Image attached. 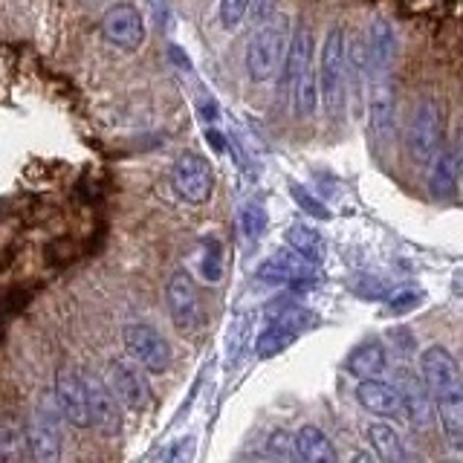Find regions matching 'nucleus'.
Segmentation results:
<instances>
[{
    "instance_id": "1",
    "label": "nucleus",
    "mask_w": 463,
    "mask_h": 463,
    "mask_svg": "<svg viewBox=\"0 0 463 463\" xmlns=\"http://www.w3.org/2000/svg\"><path fill=\"white\" fill-rule=\"evenodd\" d=\"M420 371L429 383L446 440L455 449H463V371L458 359L446 347L431 345L420 356Z\"/></svg>"
},
{
    "instance_id": "2",
    "label": "nucleus",
    "mask_w": 463,
    "mask_h": 463,
    "mask_svg": "<svg viewBox=\"0 0 463 463\" xmlns=\"http://www.w3.org/2000/svg\"><path fill=\"white\" fill-rule=\"evenodd\" d=\"M347 35L345 26H333L325 35L318 55V96L325 101L327 116H342L347 101Z\"/></svg>"
},
{
    "instance_id": "3",
    "label": "nucleus",
    "mask_w": 463,
    "mask_h": 463,
    "mask_svg": "<svg viewBox=\"0 0 463 463\" xmlns=\"http://www.w3.org/2000/svg\"><path fill=\"white\" fill-rule=\"evenodd\" d=\"M64 414L52 394H41L26 420V449L38 463H55L64 446Z\"/></svg>"
},
{
    "instance_id": "4",
    "label": "nucleus",
    "mask_w": 463,
    "mask_h": 463,
    "mask_svg": "<svg viewBox=\"0 0 463 463\" xmlns=\"http://www.w3.org/2000/svg\"><path fill=\"white\" fill-rule=\"evenodd\" d=\"M405 148L420 165H431V159L443 151V105L434 96H423L405 122Z\"/></svg>"
},
{
    "instance_id": "5",
    "label": "nucleus",
    "mask_w": 463,
    "mask_h": 463,
    "mask_svg": "<svg viewBox=\"0 0 463 463\" xmlns=\"http://www.w3.org/2000/svg\"><path fill=\"white\" fill-rule=\"evenodd\" d=\"M289 50L287 21H275L258 29L246 43V72L252 81H272L284 70V58Z\"/></svg>"
},
{
    "instance_id": "6",
    "label": "nucleus",
    "mask_w": 463,
    "mask_h": 463,
    "mask_svg": "<svg viewBox=\"0 0 463 463\" xmlns=\"http://www.w3.org/2000/svg\"><path fill=\"white\" fill-rule=\"evenodd\" d=\"M165 304H168V316L174 327H177L183 336H192L203 327V304L200 293L194 287V279L185 269H174L171 279L165 284Z\"/></svg>"
},
{
    "instance_id": "7",
    "label": "nucleus",
    "mask_w": 463,
    "mask_h": 463,
    "mask_svg": "<svg viewBox=\"0 0 463 463\" xmlns=\"http://www.w3.org/2000/svg\"><path fill=\"white\" fill-rule=\"evenodd\" d=\"M171 185H174V192H177V197L192 203V206L209 203L214 192V174H212L209 159L194 151L180 154L177 163L171 168Z\"/></svg>"
},
{
    "instance_id": "8",
    "label": "nucleus",
    "mask_w": 463,
    "mask_h": 463,
    "mask_svg": "<svg viewBox=\"0 0 463 463\" xmlns=\"http://www.w3.org/2000/svg\"><path fill=\"white\" fill-rule=\"evenodd\" d=\"M128 354L148 373H165L171 368V347L165 336L148 322H130L122 330Z\"/></svg>"
},
{
    "instance_id": "9",
    "label": "nucleus",
    "mask_w": 463,
    "mask_h": 463,
    "mask_svg": "<svg viewBox=\"0 0 463 463\" xmlns=\"http://www.w3.org/2000/svg\"><path fill=\"white\" fill-rule=\"evenodd\" d=\"M394 385L402 397L405 420H409L414 429H431L434 417H438V409H434V400H431V391H429L423 371H411L402 365L394 371Z\"/></svg>"
},
{
    "instance_id": "10",
    "label": "nucleus",
    "mask_w": 463,
    "mask_h": 463,
    "mask_svg": "<svg viewBox=\"0 0 463 463\" xmlns=\"http://www.w3.org/2000/svg\"><path fill=\"white\" fill-rule=\"evenodd\" d=\"M101 38L125 52H134L145 41V21L134 4H113L101 14Z\"/></svg>"
},
{
    "instance_id": "11",
    "label": "nucleus",
    "mask_w": 463,
    "mask_h": 463,
    "mask_svg": "<svg viewBox=\"0 0 463 463\" xmlns=\"http://www.w3.org/2000/svg\"><path fill=\"white\" fill-rule=\"evenodd\" d=\"M55 400L61 405V414L70 426L90 429V397H87V376L72 368H61L55 373Z\"/></svg>"
},
{
    "instance_id": "12",
    "label": "nucleus",
    "mask_w": 463,
    "mask_h": 463,
    "mask_svg": "<svg viewBox=\"0 0 463 463\" xmlns=\"http://www.w3.org/2000/svg\"><path fill=\"white\" fill-rule=\"evenodd\" d=\"M139 368L128 359H110L108 362V385L113 388V394L119 397V402L125 405V409H130V411H142L151 400L148 380H145V373Z\"/></svg>"
},
{
    "instance_id": "13",
    "label": "nucleus",
    "mask_w": 463,
    "mask_h": 463,
    "mask_svg": "<svg viewBox=\"0 0 463 463\" xmlns=\"http://www.w3.org/2000/svg\"><path fill=\"white\" fill-rule=\"evenodd\" d=\"M258 279L269 284H284V287H310L316 281V264L304 255H298L296 250L275 252L258 267Z\"/></svg>"
},
{
    "instance_id": "14",
    "label": "nucleus",
    "mask_w": 463,
    "mask_h": 463,
    "mask_svg": "<svg viewBox=\"0 0 463 463\" xmlns=\"http://www.w3.org/2000/svg\"><path fill=\"white\" fill-rule=\"evenodd\" d=\"M87 397H90L93 429H99L105 438L122 434V402L113 394L108 380H101V376H87Z\"/></svg>"
},
{
    "instance_id": "15",
    "label": "nucleus",
    "mask_w": 463,
    "mask_h": 463,
    "mask_svg": "<svg viewBox=\"0 0 463 463\" xmlns=\"http://www.w3.org/2000/svg\"><path fill=\"white\" fill-rule=\"evenodd\" d=\"M368 116H371V128L373 134L383 142L394 139L397 130V99H394V84L388 76L383 79H371L368 87Z\"/></svg>"
},
{
    "instance_id": "16",
    "label": "nucleus",
    "mask_w": 463,
    "mask_h": 463,
    "mask_svg": "<svg viewBox=\"0 0 463 463\" xmlns=\"http://www.w3.org/2000/svg\"><path fill=\"white\" fill-rule=\"evenodd\" d=\"M365 50H368V76L383 79L394 67L397 58V33L388 21H371L365 33Z\"/></svg>"
},
{
    "instance_id": "17",
    "label": "nucleus",
    "mask_w": 463,
    "mask_h": 463,
    "mask_svg": "<svg viewBox=\"0 0 463 463\" xmlns=\"http://www.w3.org/2000/svg\"><path fill=\"white\" fill-rule=\"evenodd\" d=\"M310 76H313V33L307 26H298L296 33L289 35L281 87H287V93L293 96L298 90V84L307 81Z\"/></svg>"
},
{
    "instance_id": "18",
    "label": "nucleus",
    "mask_w": 463,
    "mask_h": 463,
    "mask_svg": "<svg viewBox=\"0 0 463 463\" xmlns=\"http://www.w3.org/2000/svg\"><path fill=\"white\" fill-rule=\"evenodd\" d=\"M356 402L373 417H405L402 397L394 383H385L380 376L371 380H359L356 385Z\"/></svg>"
},
{
    "instance_id": "19",
    "label": "nucleus",
    "mask_w": 463,
    "mask_h": 463,
    "mask_svg": "<svg viewBox=\"0 0 463 463\" xmlns=\"http://www.w3.org/2000/svg\"><path fill=\"white\" fill-rule=\"evenodd\" d=\"M296 458L313 463H333L336 460V449H333L330 438L322 429L307 423L296 431Z\"/></svg>"
},
{
    "instance_id": "20",
    "label": "nucleus",
    "mask_w": 463,
    "mask_h": 463,
    "mask_svg": "<svg viewBox=\"0 0 463 463\" xmlns=\"http://www.w3.org/2000/svg\"><path fill=\"white\" fill-rule=\"evenodd\" d=\"M347 373L356 376V380H371V376H383L388 368V354L380 342H365L359 345L356 351L347 356Z\"/></svg>"
},
{
    "instance_id": "21",
    "label": "nucleus",
    "mask_w": 463,
    "mask_h": 463,
    "mask_svg": "<svg viewBox=\"0 0 463 463\" xmlns=\"http://www.w3.org/2000/svg\"><path fill=\"white\" fill-rule=\"evenodd\" d=\"M458 180H460V171H458L455 154L452 151H440L438 156L431 159V165H429V188H431V194L438 197V200L452 197Z\"/></svg>"
},
{
    "instance_id": "22",
    "label": "nucleus",
    "mask_w": 463,
    "mask_h": 463,
    "mask_svg": "<svg viewBox=\"0 0 463 463\" xmlns=\"http://www.w3.org/2000/svg\"><path fill=\"white\" fill-rule=\"evenodd\" d=\"M287 243L289 250H296L298 255H304L313 264H322L325 255H327V243L325 235L318 229L307 226V223H293L287 229Z\"/></svg>"
},
{
    "instance_id": "23",
    "label": "nucleus",
    "mask_w": 463,
    "mask_h": 463,
    "mask_svg": "<svg viewBox=\"0 0 463 463\" xmlns=\"http://www.w3.org/2000/svg\"><path fill=\"white\" fill-rule=\"evenodd\" d=\"M365 438H368V443L373 449V455L380 460H388V463L405 460V446L400 440V434L388 423H368Z\"/></svg>"
},
{
    "instance_id": "24",
    "label": "nucleus",
    "mask_w": 463,
    "mask_h": 463,
    "mask_svg": "<svg viewBox=\"0 0 463 463\" xmlns=\"http://www.w3.org/2000/svg\"><path fill=\"white\" fill-rule=\"evenodd\" d=\"M298 336H301V333L293 330V327L279 325V322H267V327L260 330L258 339H255V354H258V359H272V356L284 354Z\"/></svg>"
},
{
    "instance_id": "25",
    "label": "nucleus",
    "mask_w": 463,
    "mask_h": 463,
    "mask_svg": "<svg viewBox=\"0 0 463 463\" xmlns=\"http://www.w3.org/2000/svg\"><path fill=\"white\" fill-rule=\"evenodd\" d=\"M238 226L246 241H258L267 229V209L258 200H250L238 214Z\"/></svg>"
},
{
    "instance_id": "26",
    "label": "nucleus",
    "mask_w": 463,
    "mask_h": 463,
    "mask_svg": "<svg viewBox=\"0 0 463 463\" xmlns=\"http://www.w3.org/2000/svg\"><path fill=\"white\" fill-rule=\"evenodd\" d=\"M200 272H203V279H206L209 284L221 281V275H223V250H221V241H214V238L203 241Z\"/></svg>"
},
{
    "instance_id": "27",
    "label": "nucleus",
    "mask_w": 463,
    "mask_h": 463,
    "mask_svg": "<svg viewBox=\"0 0 463 463\" xmlns=\"http://www.w3.org/2000/svg\"><path fill=\"white\" fill-rule=\"evenodd\" d=\"M267 455L279 460H296V434L287 429H275L267 438Z\"/></svg>"
},
{
    "instance_id": "28",
    "label": "nucleus",
    "mask_w": 463,
    "mask_h": 463,
    "mask_svg": "<svg viewBox=\"0 0 463 463\" xmlns=\"http://www.w3.org/2000/svg\"><path fill=\"white\" fill-rule=\"evenodd\" d=\"M250 6H252V0H221V6H217L221 24L226 29H238L246 14H250Z\"/></svg>"
},
{
    "instance_id": "29",
    "label": "nucleus",
    "mask_w": 463,
    "mask_h": 463,
    "mask_svg": "<svg viewBox=\"0 0 463 463\" xmlns=\"http://www.w3.org/2000/svg\"><path fill=\"white\" fill-rule=\"evenodd\" d=\"M246 336H250V316H241L235 318V325L229 330V362H235V356L241 359Z\"/></svg>"
},
{
    "instance_id": "30",
    "label": "nucleus",
    "mask_w": 463,
    "mask_h": 463,
    "mask_svg": "<svg viewBox=\"0 0 463 463\" xmlns=\"http://www.w3.org/2000/svg\"><path fill=\"white\" fill-rule=\"evenodd\" d=\"M165 458L168 460H192L194 458V438H180L165 452Z\"/></svg>"
},
{
    "instance_id": "31",
    "label": "nucleus",
    "mask_w": 463,
    "mask_h": 463,
    "mask_svg": "<svg viewBox=\"0 0 463 463\" xmlns=\"http://www.w3.org/2000/svg\"><path fill=\"white\" fill-rule=\"evenodd\" d=\"M293 194H296V200H298L301 206H304V212H310V214H316V217H330V214H327V212L322 209V203H318V200H313L310 194H304L298 185H293Z\"/></svg>"
},
{
    "instance_id": "32",
    "label": "nucleus",
    "mask_w": 463,
    "mask_h": 463,
    "mask_svg": "<svg viewBox=\"0 0 463 463\" xmlns=\"http://www.w3.org/2000/svg\"><path fill=\"white\" fill-rule=\"evenodd\" d=\"M455 159H458V171H460V177H463V128H460V134H458V142H455Z\"/></svg>"
},
{
    "instance_id": "33",
    "label": "nucleus",
    "mask_w": 463,
    "mask_h": 463,
    "mask_svg": "<svg viewBox=\"0 0 463 463\" xmlns=\"http://www.w3.org/2000/svg\"><path fill=\"white\" fill-rule=\"evenodd\" d=\"M209 142H212V148L223 151V139H221V134H217V130H209Z\"/></svg>"
},
{
    "instance_id": "34",
    "label": "nucleus",
    "mask_w": 463,
    "mask_h": 463,
    "mask_svg": "<svg viewBox=\"0 0 463 463\" xmlns=\"http://www.w3.org/2000/svg\"><path fill=\"white\" fill-rule=\"evenodd\" d=\"M93 4H99V0H93Z\"/></svg>"
}]
</instances>
